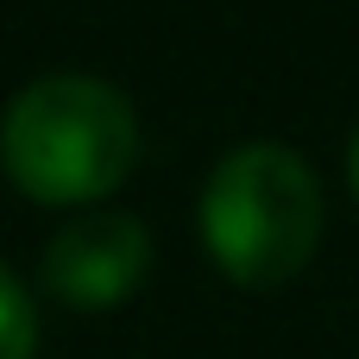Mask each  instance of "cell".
I'll use <instances>...</instances> for the list:
<instances>
[{
  "mask_svg": "<svg viewBox=\"0 0 359 359\" xmlns=\"http://www.w3.org/2000/svg\"><path fill=\"white\" fill-rule=\"evenodd\" d=\"M139 164V114L101 76H38L0 114V170L25 202L95 208Z\"/></svg>",
  "mask_w": 359,
  "mask_h": 359,
  "instance_id": "cell-1",
  "label": "cell"
},
{
  "mask_svg": "<svg viewBox=\"0 0 359 359\" xmlns=\"http://www.w3.org/2000/svg\"><path fill=\"white\" fill-rule=\"evenodd\" d=\"M196 233L240 290H284L303 278L322 246V183L309 158L278 139L233 145L196 196Z\"/></svg>",
  "mask_w": 359,
  "mask_h": 359,
  "instance_id": "cell-2",
  "label": "cell"
},
{
  "mask_svg": "<svg viewBox=\"0 0 359 359\" xmlns=\"http://www.w3.org/2000/svg\"><path fill=\"white\" fill-rule=\"evenodd\" d=\"M151 271V233L126 208H82L38 252V290L63 309H120Z\"/></svg>",
  "mask_w": 359,
  "mask_h": 359,
  "instance_id": "cell-3",
  "label": "cell"
},
{
  "mask_svg": "<svg viewBox=\"0 0 359 359\" xmlns=\"http://www.w3.org/2000/svg\"><path fill=\"white\" fill-rule=\"evenodd\" d=\"M32 353H38V303L0 259V359H32Z\"/></svg>",
  "mask_w": 359,
  "mask_h": 359,
  "instance_id": "cell-4",
  "label": "cell"
},
{
  "mask_svg": "<svg viewBox=\"0 0 359 359\" xmlns=\"http://www.w3.org/2000/svg\"><path fill=\"white\" fill-rule=\"evenodd\" d=\"M347 196H353V208H359V126H353V139H347Z\"/></svg>",
  "mask_w": 359,
  "mask_h": 359,
  "instance_id": "cell-5",
  "label": "cell"
}]
</instances>
